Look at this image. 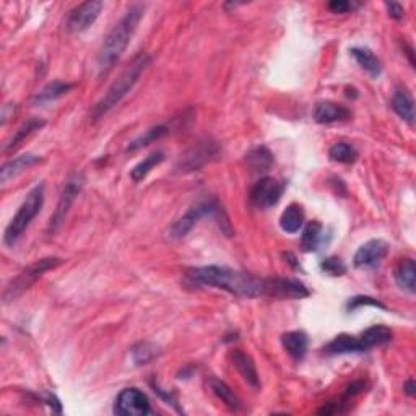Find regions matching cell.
<instances>
[{
    "mask_svg": "<svg viewBox=\"0 0 416 416\" xmlns=\"http://www.w3.org/2000/svg\"><path fill=\"white\" fill-rule=\"evenodd\" d=\"M185 283L189 287H210L223 289L238 298H268V278L254 277L248 272L220 265L194 267L185 272Z\"/></svg>",
    "mask_w": 416,
    "mask_h": 416,
    "instance_id": "1",
    "label": "cell"
},
{
    "mask_svg": "<svg viewBox=\"0 0 416 416\" xmlns=\"http://www.w3.org/2000/svg\"><path fill=\"white\" fill-rule=\"evenodd\" d=\"M145 13V7L142 3H135L127 12L122 15V18L114 24V28L104 39L101 51L98 56V69L99 73H108L117 60L122 57L125 49L132 41L135 31H137L140 22H142Z\"/></svg>",
    "mask_w": 416,
    "mask_h": 416,
    "instance_id": "2",
    "label": "cell"
},
{
    "mask_svg": "<svg viewBox=\"0 0 416 416\" xmlns=\"http://www.w3.org/2000/svg\"><path fill=\"white\" fill-rule=\"evenodd\" d=\"M150 60L152 59H150L148 54H138V56L130 62V65L124 69V72L119 75L117 80H114L111 87L108 88V92L104 93V96L94 104V108L92 109L93 120H99L106 116L111 109L116 108L117 104L127 96L130 89L135 87V83L138 82V78L142 77V73L147 70Z\"/></svg>",
    "mask_w": 416,
    "mask_h": 416,
    "instance_id": "3",
    "label": "cell"
},
{
    "mask_svg": "<svg viewBox=\"0 0 416 416\" xmlns=\"http://www.w3.org/2000/svg\"><path fill=\"white\" fill-rule=\"evenodd\" d=\"M205 217H212L217 220L218 227L222 228V231L227 234V236H233L231 223H229V218L227 212H224V208L222 207V203H220L217 199H203V200H199L195 205H192V207H190L187 212H185L182 217L173 224L171 229H169V238L173 239L185 238L190 231H192L195 224Z\"/></svg>",
    "mask_w": 416,
    "mask_h": 416,
    "instance_id": "4",
    "label": "cell"
},
{
    "mask_svg": "<svg viewBox=\"0 0 416 416\" xmlns=\"http://www.w3.org/2000/svg\"><path fill=\"white\" fill-rule=\"evenodd\" d=\"M44 205V184H38L29 190L27 199L20 205L18 212L15 217L10 220L8 227L5 228L3 233V243L8 248H13L18 243V239L23 236L27 228L31 224V222L36 218V215L41 212Z\"/></svg>",
    "mask_w": 416,
    "mask_h": 416,
    "instance_id": "5",
    "label": "cell"
},
{
    "mask_svg": "<svg viewBox=\"0 0 416 416\" xmlns=\"http://www.w3.org/2000/svg\"><path fill=\"white\" fill-rule=\"evenodd\" d=\"M62 264L64 260L60 257H46V259L38 260V262H34L33 265H29L28 268H24L23 272L20 273L18 277H15L12 282L7 285V288L3 289V294H2L3 303L7 304L10 301H15L18 296H22L27 289H29L34 283H36L38 278H41L44 273L49 272V270L57 268L59 265Z\"/></svg>",
    "mask_w": 416,
    "mask_h": 416,
    "instance_id": "6",
    "label": "cell"
},
{
    "mask_svg": "<svg viewBox=\"0 0 416 416\" xmlns=\"http://www.w3.org/2000/svg\"><path fill=\"white\" fill-rule=\"evenodd\" d=\"M82 187H83L82 174H73V176L67 180L62 194H60L57 207L51 215V220H49V227H48L49 234H56L60 229V227H62L65 218H67V215L70 212V208H72L73 202L77 200L78 194L82 192Z\"/></svg>",
    "mask_w": 416,
    "mask_h": 416,
    "instance_id": "7",
    "label": "cell"
},
{
    "mask_svg": "<svg viewBox=\"0 0 416 416\" xmlns=\"http://www.w3.org/2000/svg\"><path fill=\"white\" fill-rule=\"evenodd\" d=\"M103 8L104 2H101V0H89V2L77 5V7L70 10L67 20H65V29L72 34L87 31L101 15Z\"/></svg>",
    "mask_w": 416,
    "mask_h": 416,
    "instance_id": "8",
    "label": "cell"
},
{
    "mask_svg": "<svg viewBox=\"0 0 416 416\" xmlns=\"http://www.w3.org/2000/svg\"><path fill=\"white\" fill-rule=\"evenodd\" d=\"M285 184L275 178H262L250 189V203L259 210H267L282 199Z\"/></svg>",
    "mask_w": 416,
    "mask_h": 416,
    "instance_id": "9",
    "label": "cell"
},
{
    "mask_svg": "<svg viewBox=\"0 0 416 416\" xmlns=\"http://www.w3.org/2000/svg\"><path fill=\"white\" fill-rule=\"evenodd\" d=\"M114 413L119 416H142L152 413L150 400L142 390L130 387L124 389L117 395L116 403H114Z\"/></svg>",
    "mask_w": 416,
    "mask_h": 416,
    "instance_id": "10",
    "label": "cell"
},
{
    "mask_svg": "<svg viewBox=\"0 0 416 416\" xmlns=\"http://www.w3.org/2000/svg\"><path fill=\"white\" fill-rule=\"evenodd\" d=\"M218 155V145L210 142H200L187 150L182 157H180L179 163H178V169L180 173H189V171H199L203 164H207L208 162Z\"/></svg>",
    "mask_w": 416,
    "mask_h": 416,
    "instance_id": "11",
    "label": "cell"
},
{
    "mask_svg": "<svg viewBox=\"0 0 416 416\" xmlns=\"http://www.w3.org/2000/svg\"><path fill=\"white\" fill-rule=\"evenodd\" d=\"M389 254V244L382 239H371L354 254V267L373 268L382 262Z\"/></svg>",
    "mask_w": 416,
    "mask_h": 416,
    "instance_id": "12",
    "label": "cell"
},
{
    "mask_svg": "<svg viewBox=\"0 0 416 416\" xmlns=\"http://www.w3.org/2000/svg\"><path fill=\"white\" fill-rule=\"evenodd\" d=\"M310 292L299 280L293 278H268V298L278 299H303L308 298Z\"/></svg>",
    "mask_w": 416,
    "mask_h": 416,
    "instance_id": "13",
    "label": "cell"
},
{
    "mask_svg": "<svg viewBox=\"0 0 416 416\" xmlns=\"http://www.w3.org/2000/svg\"><path fill=\"white\" fill-rule=\"evenodd\" d=\"M313 116L315 122L319 124H333L352 117V111L333 101H319L314 106Z\"/></svg>",
    "mask_w": 416,
    "mask_h": 416,
    "instance_id": "14",
    "label": "cell"
},
{
    "mask_svg": "<svg viewBox=\"0 0 416 416\" xmlns=\"http://www.w3.org/2000/svg\"><path fill=\"white\" fill-rule=\"evenodd\" d=\"M366 348L359 337L348 333H340L332 342L325 345L324 353L327 354H352V353H364Z\"/></svg>",
    "mask_w": 416,
    "mask_h": 416,
    "instance_id": "15",
    "label": "cell"
},
{
    "mask_svg": "<svg viewBox=\"0 0 416 416\" xmlns=\"http://www.w3.org/2000/svg\"><path fill=\"white\" fill-rule=\"evenodd\" d=\"M39 162H41V157L33 153H24L22 157L10 159V162L5 163L2 169H0V180H2V184H7L10 179H15L18 174L27 171L28 168L34 166V164Z\"/></svg>",
    "mask_w": 416,
    "mask_h": 416,
    "instance_id": "16",
    "label": "cell"
},
{
    "mask_svg": "<svg viewBox=\"0 0 416 416\" xmlns=\"http://www.w3.org/2000/svg\"><path fill=\"white\" fill-rule=\"evenodd\" d=\"M282 345L294 361H303L309 347V337L303 330H293L282 335Z\"/></svg>",
    "mask_w": 416,
    "mask_h": 416,
    "instance_id": "17",
    "label": "cell"
},
{
    "mask_svg": "<svg viewBox=\"0 0 416 416\" xmlns=\"http://www.w3.org/2000/svg\"><path fill=\"white\" fill-rule=\"evenodd\" d=\"M231 359H233L234 368H236L238 373L243 375L245 382H248L252 389L257 390L260 387V379L252 358H250L249 354H245L244 352H241V350H236V352H233Z\"/></svg>",
    "mask_w": 416,
    "mask_h": 416,
    "instance_id": "18",
    "label": "cell"
},
{
    "mask_svg": "<svg viewBox=\"0 0 416 416\" xmlns=\"http://www.w3.org/2000/svg\"><path fill=\"white\" fill-rule=\"evenodd\" d=\"M352 57L357 60L358 65L363 70H366L371 77L378 78L382 73V62L375 54L368 48H352L350 49Z\"/></svg>",
    "mask_w": 416,
    "mask_h": 416,
    "instance_id": "19",
    "label": "cell"
},
{
    "mask_svg": "<svg viewBox=\"0 0 416 416\" xmlns=\"http://www.w3.org/2000/svg\"><path fill=\"white\" fill-rule=\"evenodd\" d=\"M395 282L402 289L408 293L416 292V265L413 259H402L395 268Z\"/></svg>",
    "mask_w": 416,
    "mask_h": 416,
    "instance_id": "20",
    "label": "cell"
},
{
    "mask_svg": "<svg viewBox=\"0 0 416 416\" xmlns=\"http://www.w3.org/2000/svg\"><path fill=\"white\" fill-rule=\"evenodd\" d=\"M392 337H394V332L390 330L387 325H371L369 329H366L363 333L359 335L361 342H363L366 352L374 347H380V345H385V343H390L392 342Z\"/></svg>",
    "mask_w": 416,
    "mask_h": 416,
    "instance_id": "21",
    "label": "cell"
},
{
    "mask_svg": "<svg viewBox=\"0 0 416 416\" xmlns=\"http://www.w3.org/2000/svg\"><path fill=\"white\" fill-rule=\"evenodd\" d=\"M390 106H392L395 114H397L399 117H402L405 122H408L410 125L415 124V101L413 96L407 89H399V92H395Z\"/></svg>",
    "mask_w": 416,
    "mask_h": 416,
    "instance_id": "22",
    "label": "cell"
},
{
    "mask_svg": "<svg viewBox=\"0 0 416 416\" xmlns=\"http://www.w3.org/2000/svg\"><path fill=\"white\" fill-rule=\"evenodd\" d=\"M304 224V210L298 203L288 205L287 210L280 217V227L285 233L296 234Z\"/></svg>",
    "mask_w": 416,
    "mask_h": 416,
    "instance_id": "23",
    "label": "cell"
},
{
    "mask_svg": "<svg viewBox=\"0 0 416 416\" xmlns=\"http://www.w3.org/2000/svg\"><path fill=\"white\" fill-rule=\"evenodd\" d=\"M245 163L255 173H265L272 168L273 153L267 147H255L245 153Z\"/></svg>",
    "mask_w": 416,
    "mask_h": 416,
    "instance_id": "24",
    "label": "cell"
},
{
    "mask_svg": "<svg viewBox=\"0 0 416 416\" xmlns=\"http://www.w3.org/2000/svg\"><path fill=\"white\" fill-rule=\"evenodd\" d=\"M210 387H212L213 394L217 395V397L222 400L227 407L234 410V412H238V410H241V407H243V403H241L238 395L234 394V390L229 387L227 382H223V380L212 378L210 379Z\"/></svg>",
    "mask_w": 416,
    "mask_h": 416,
    "instance_id": "25",
    "label": "cell"
},
{
    "mask_svg": "<svg viewBox=\"0 0 416 416\" xmlns=\"http://www.w3.org/2000/svg\"><path fill=\"white\" fill-rule=\"evenodd\" d=\"M73 88L72 83H64V82H52L44 87L41 92H39L36 96H34L33 103L34 104H46L57 101L59 98H62L64 94H67L70 89Z\"/></svg>",
    "mask_w": 416,
    "mask_h": 416,
    "instance_id": "26",
    "label": "cell"
},
{
    "mask_svg": "<svg viewBox=\"0 0 416 416\" xmlns=\"http://www.w3.org/2000/svg\"><path fill=\"white\" fill-rule=\"evenodd\" d=\"M46 122H44L43 119H29L28 122H24L22 127H20L12 138L8 140V143L5 145V152H13V150H17L22 142H24V138H28L29 135L36 132V130H41Z\"/></svg>",
    "mask_w": 416,
    "mask_h": 416,
    "instance_id": "27",
    "label": "cell"
},
{
    "mask_svg": "<svg viewBox=\"0 0 416 416\" xmlns=\"http://www.w3.org/2000/svg\"><path fill=\"white\" fill-rule=\"evenodd\" d=\"M164 158L166 157H164L163 152H155L152 155H148L143 162H140L137 166L130 171V178H132L134 182H140V180H143L150 173H152L153 168L159 166V164L164 162Z\"/></svg>",
    "mask_w": 416,
    "mask_h": 416,
    "instance_id": "28",
    "label": "cell"
},
{
    "mask_svg": "<svg viewBox=\"0 0 416 416\" xmlns=\"http://www.w3.org/2000/svg\"><path fill=\"white\" fill-rule=\"evenodd\" d=\"M169 132V127L168 125H155V127L148 129L147 132L140 135V137H137L135 140H132V142L129 143L127 147V152H137V150L143 148V147H148L150 143L157 142V140H159L162 137H164Z\"/></svg>",
    "mask_w": 416,
    "mask_h": 416,
    "instance_id": "29",
    "label": "cell"
},
{
    "mask_svg": "<svg viewBox=\"0 0 416 416\" xmlns=\"http://www.w3.org/2000/svg\"><path fill=\"white\" fill-rule=\"evenodd\" d=\"M329 157L335 163L353 164L358 159V152L353 145H350L347 142H338L329 150Z\"/></svg>",
    "mask_w": 416,
    "mask_h": 416,
    "instance_id": "30",
    "label": "cell"
},
{
    "mask_svg": "<svg viewBox=\"0 0 416 416\" xmlns=\"http://www.w3.org/2000/svg\"><path fill=\"white\" fill-rule=\"evenodd\" d=\"M320 241H322V224L317 222H310L304 228L303 236H301V245L306 252H313L319 248Z\"/></svg>",
    "mask_w": 416,
    "mask_h": 416,
    "instance_id": "31",
    "label": "cell"
},
{
    "mask_svg": "<svg viewBox=\"0 0 416 416\" xmlns=\"http://www.w3.org/2000/svg\"><path fill=\"white\" fill-rule=\"evenodd\" d=\"M159 354L158 348L155 347L153 343H138L137 347L132 350V358H134V363L137 366H145L148 364L150 361H153Z\"/></svg>",
    "mask_w": 416,
    "mask_h": 416,
    "instance_id": "32",
    "label": "cell"
},
{
    "mask_svg": "<svg viewBox=\"0 0 416 416\" xmlns=\"http://www.w3.org/2000/svg\"><path fill=\"white\" fill-rule=\"evenodd\" d=\"M320 268L324 270L325 273L330 275V277H342V275L347 273V265L340 257H327L320 262Z\"/></svg>",
    "mask_w": 416,
    "mask_h": 416,
    "instance_id": "33",
    "label": "cell"
},
{
    "mask_svg": "<svg viewBox=\"0 0 416 416\" xmlns=\"http://www.w3.org/2000/svg\"><path fill=\"white\" fill-rule=\"evenodd\" d=\"M363 306H373V308H379V309H385V304L380 303L379 299L371 298V296H354L348 301L347 309L348 310H354L358 308H363Z\"/></svg>",
    "mask_w": 416,
    "mask_h": 416,
    "instance_id": "34",
    "label": "cell"
},
{
    "mask_svg": "<svg viewBox=\"0 0 416 416\" xmlns=\"http://www.w3.org/2000/svg\"><path fill=\"white\" fill-rule=\"evenodd\" d=\"M357 5L348 2V0H332V2L329 3V10L332 13H338V15H343L350 12V10H353Z\"/></svg>",
    "mask_w": 416,
    "mask_h": 416,
    "instance_id": "35",
    "label": "cell"
},
{
    "mask_svg": "<svg viewBox=\"0 0 416 416\" xmlns=\"http://www.w3.org/2000/svg\"><path fill=\"white\" fill-rule=\"evenodd\" d=\"M385 8H387L390 18L402 20L405 17V8L397 2H390V3L387 2V3H385Z\"/></svg>",
    "mask_w": 416,
    "mask_h": 416,
    "instance_id": "36",
    "label": "cell"
},
{
    "mask_svg": "<svg viewBox=\"0 0 416 416\" xmlns=\"http://www.w3.org/2000/svg\"><path fill=\"white\" fill-rule=\"evenodd\" d=\"M403 390H405V394L408 395V397H415V390H416L415 380L413 379L407 380V382H405V385H403Z\"/></svg>",
    "mask_w": 416,
    "mask_h": 416,
    "instance_id": "37",
    "label": "cell"
}]
</instances>
